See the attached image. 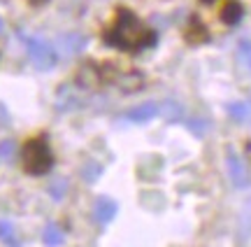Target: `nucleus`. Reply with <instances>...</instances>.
<instances>
[{"label": "nucleus", "mask_w": 251, "mask_h": 247, "mask_svg": "<svg viewBox=\"0 0 251 247\" xmlns=\"http://www.w3.org/2000/svg\"><path fill=\"white\" fill-rule=\"evenodd\" d=\"M105 42L119 47V49L137 52V49H144V47H151L156 42V33L144 26L133 12L119 9L114 26L105 33Z\"/></svg>", "instance_id": "nucleus-1"}, {"label": "nucleus", "mask_w": 251, "mask_h": 247, "mask_svg": "<svg viewBox=\"0 0 251 247\" xmlns=\"http://www.w3.org/2000/svg\"><path fill=\"white\" fill-rule=\"evenodd\" d=\"M51 165H54V156H51L49 145L45 140L42 137L28 140L26 147H24V168H26V173L45 175Z\"/></svg>", "instance_id": "nucleus-2"}, {"label": "nucleus", "mask_w": 251, "mask_h": 247, "mask_svg": "<svg viewBox=\"0 0 251 247\" xmlns=\"http://www.w3.org/2000/svg\"><path fill=\"white\" fill-rule=\"evenodd\" d=\"M28 47V56L30 61L40 68V70H49L56 63V49L42 37H24Z\"/></svg>", "instance_id": "nucleus-3"}, {"label": "nucleus", "mask_w": 251, "mask_h": 247, "mask_svg": "<svg viewBox=\"0 0 251 247\" xmlns=\"http://www.w3.org/2000/svg\"><path fill=\"white\" fill-rule=\"evenodd\" d=\"M226 165H228V175H230V180H233V184L237 187V189H244V187H249V170H247V165H244V161L240 159V154L237 152H228V156H226Z\"/></svg>", "instance_id": "nucleus-4"}, {"label": "nucleus", "mask_w": 251, "mask_h": 247, "mask_svg": "<svg viewBox=\"0 0 251 247\" xmlns=\"http://www.w3.org/2000/svg\"><path fill=\"white\" fill-rule=\"evenodd\" d=\"M84 45H86V37L79 35V33H65V35H61L56 40V47L63 52V56L79 54L81 49H84Z\"/></svg>", "instance_id": "nucleus-5"}, {"label": "nucleus", "mask_w": 251, "mask_h": 247, "mask_svg": "<svg viewBox=\"0 0 251 247\" xmlns=\"http://www.w3.org/2000/svg\"><path fill=\"white\" fill-rule=\"evenodd\" d=\"M114 215H117V203L112 201V198H98L96 201V205H93V217H96V221H100V224H107V221L114 220Z\"/></svg>", "instance_id": "nucleus-6"}, {"label": "nucleus", "mask_w": 251, "mask_h": 247, "mask_svg": "<svg viewBox=\"0 0 251 247\" xmlns=\"http://www.w3.org/2000/svg\"><path fill=\"white\" fill-rule=\"evenodd\" d=\"M156 114H158V105H156V103H144V105L133 108V110L126 114V119H130V121H149L151 117H156Z\"/></svg>", "instance_id": "nucleus-7"}, {"label": "nucleus", "mask_w": 251, "mask_h": 247, "mask_svg": "<svg viewBox=\"0 0 251 247\" xmlns=\"http://www.w3.org/2000/svg\"><path fill=\"white\" fill-rule=\"evenodd\" d=\"M228 114L237 121H251V103H230Z\"/></svg>", "instance_id": "nucleus-8"}, {"label": "nucleus", "mask_w": 251, "mask_h": 247, "mask_svg": "<svg viewBox=\"0 0 251 247\" xmlns=\"http://www.w3.org/2000/svg\"><path fill=\"white\" fill-rule=\"evenodd\" d=\"M42 240H45V245H49V247L63 245V231L58 229L56 224H47L45 233H42Z\"/></svg>", "instance_id": "nucleus-9"}, {"label": "nucleus", "mask_w": 251, "mask_h": 247, "mask_svg": "<svg viewBox=\"0 0 251 247\" xmlns=\"http://www.w3.org/2000/svg\"><path fill=\"white\" fill-rule=\"evenodd\" d=\"M221 19H224L226 24H237V21L242 19V5H237V2L226 5L224 12H221Z\"/></svg>", "instance_id": "nucleus-10"}, {"label": "nucleus", "mask_w": 251, "mask_h": 247, "mask_svg": "<svg viewBox=\"0 0 251 247\" xmlns=\"http://www.w3.org/2000/svg\"><path fill=\"white\" fill-rule=\"evenodd\" d=\"M237 58H240V63L251 73V40H242V42H240V47H237Z\"/></svg>", "instance_id": "nucleus-11"}, {"label": "nucleus", "mask_w": 251, "mask_h": 247, "mask_svg": "<svg viewBox=\"0 0 251 247\" xmlns=\"http://www.w3.org/2000/svg\"><path fill=\"white\" fill-rule=\"evenodd\" d=\"M181 105L175 101H168L165 105H163V114H165V119L168 121H175V119H181Z\"/></svg>", "instance_id": "nucleus-12"}, {"label": "nucleus", "mask_w": 251, "mask_h": 247, "mask_svg": "<svg viewBox=\"0 0 251 247\" xmlns=\"http://www.w3.org/2000/svg\"><path fill=\"white\" fill-rule=\"evenodd\" d=\"M0 240H5V243H14V226L9 224V221L0 220Z\"/></svg>", "instance_id": "nucleus-13"}, {"label": "nucleus", "mask_w": 251, "mask_h": 247, "mask_svg": "<svg viewBox=\"0 0 251 247\" xmlns=\"http://www.w3.org/2000/svg\"><path fill=\"white\" fill-rule=\"evenodd\" d=\"M49 192H51V196H54L56 201H61L63 193L68 192V182H65V180H56V182H51Z\"/></svg>", "instance_id": "nucleus-14"}, {"label": "nucleus", "mask_w": 251, "mask_h": 247, "mask_svg": "<svg viewBox=\"0 0 251 247\" xmlns=\"http://www.w3.org/2000/svg\"><path fill=\"white\" fill-rule=\"evenodd\" d=\"M14 152H17V145H14L12 140H5V142H0V159L9 161V159L14 156Z\"/></svg>", "instance_id": "nucleus-15"}, {"label": "nucleus", "mask_w": 251, "mask_h": 247, "mask_svg": "<svg viewBox=\"0 0 251 247\" xmlns=\"http://www.w3.org/2000/svg\"><path fill=\"white\" fill-rule=\"evenodd\" d=\"M188 128H191L193 133H198V136H202L205 128H207V121L205 119H191L188 121Z\"/></svg>", "instance_id": "nucleus-16"}, {"label": "nucleus", "mask_w": 251, "mask_h": 247, "mask_svg": "<svg viewBox=\"0 0 251 247\" xmlns=\"http://www.w3.org/2000/svg\"><path fill=\"white\" fill-rule=\"evenodd\" d=\"M98 175H100V165L91 164V165H86V168H84V177H86V182H93Z\"/></svg>", "instance_id": "nucleus-17"}, {"label": "nucleus", "mask_w": 251, "mask_h": 247, "mask_svg": "<svg viewBox=\"0 0 251 247\" xmlns=\"http://www.w3.org/2000/svg\"><path fill=\"white\" fill-rule=\"evenodd\" d=\"M30 2H45V0H30Z\"/></svg>", "instance_id": "nucleus-18"}, {"label": "nucleus", "mask_w": 251, "mask_h": 247, "mask_svg": "<svg viewBox=\"0 0 251 247\" xmlns=\"http://www.w3.org/2000/svg\"><path fill=\"white\" fill-rule=\"evenodd\" d=\"M0 30H2V19H0Z\"/></svg>", "instance_id": "nucleus-19"}]
</instances>
